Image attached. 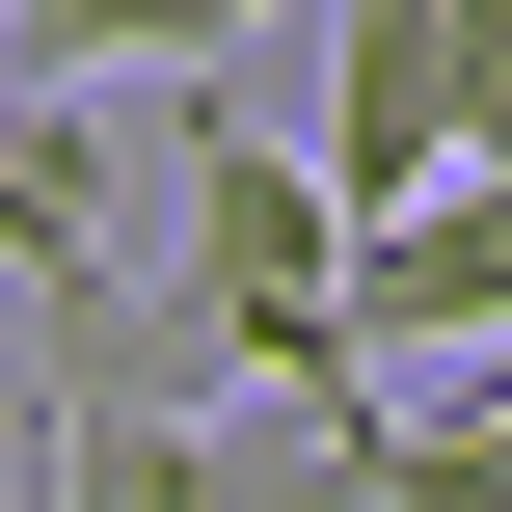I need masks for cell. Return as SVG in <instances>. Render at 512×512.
Wrapping results in <instances>:
<instances>
[{
    "mask_svg": "<svg viewBox=\"0 0 512 512\" xmlns=\"http://www.w3.org/2000/svg\"><path fill=\"white\" fill-rule=\"evenodd\" d=\"M27 512H351V459H324V432H243V405H189V378H108V351H54Z\"/></svg>",
    "mask_w": 512,
    "mask_h": 512,
    "instance_id": "6da1fadb",
    "label": "cell"
},
{
    "mask_svg": "<svg viewBox=\"0 0 512 512\" xmlns=\"http://www.w3.org/2000/svg\"><path fill=\"white\" fill-rule=\"evenodd\" d=\"M512 135V54H486V0H324V216L351 189H432V162H486Z\"/></svg>",
    "mask_w": 512,
    "mask_h": 512,
    "instance_id": "7a4b0ae2",
    "label": "cell"
},
{
    "mask_svg": "<svg viewBox=\"0 0 512 512\" xmlns=\"http://www.w3.org/2000/svg\"><path fill=\"white\" fill-rule=\"evenodd\" d=\"M0 270H27V324H81V297H108V189H81V135H54V81L0 108Z\"/></svg>",
    "mask_w": 512,
    "mask_h": 512,
    "instance_id": "3957f363",
    "label": "cell"
},
{
    "mask_svg": "<svg viewBox=\"0 0 512 512\" xmlns=\"http://www.w3.org/2000/svg\"><path fill=\"white\" fill-rule=\"evenodd\" d=\"M243 27H270V0H0V81H135V54H162V81H216Z\"/></svg>",
    "mask_w": 512,
    "mask_h": 512,
    "instance_id": "277c9868",
    "label": "cell"
},
{
    "mask_svg": "<svg viewBox=\"0 0 512 512\" xmlns=\"http://www.w3.org/2000/svg\"><path fill=\"white\" fill-rule=\"evenodd\" d=\"M324 459H351V512H512V432L459 405V378H432V405H351Z\"/></svg>",
    "mask_w": 512,
    "mask_h": 512,
    "instance_id": "5b68a950",
    "label": "cell"
}]
</instances>
